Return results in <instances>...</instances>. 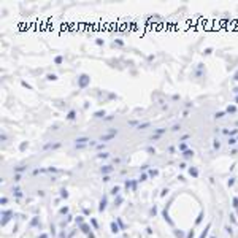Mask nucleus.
Returning a JSON list of instances; mask_svg holds the SVG:
<instances>
[{"label":"nucleus","instance_id":"nucleus-1","mask_svg":"<svg viewBox=\"0 0 238 238\" xmlns=\"http://www.w3.org/2000/svg\"><path fill=\"white\" fill-rule=\"evenodd\" d=\"M86 83H88V76H81V83H79V84H81V86H84Z\"/></svg>","mask_w":238,"mask_h":238},{"label":"nucleus","instance_id":"nucleus-2","mask_svg":"<svg viewBox=\"0 0 238 238\" xmlns=\"http://www.w3.org/2000/svg\"><path fill=\"white\" fill-rule=\"evenodd\" d=\"M105 206H106V199L102 200V203H100V209H105Z\"/></svg>","mask_w":238,"mask_h":238},{"label":"nucleus","instance_id":"nucleus-3","mask_svg":"<svg viewBox=\"0 0 238 238\" xmlns=\"http://www.w3.org/2000/svg\"><path fill=\"white\" fill-rule=\"evenodd\" d=\"M111 229H113V232H115V233L118 232V226H116V224H111Z\"/></svg>","mask_w":238,"mask_h":238},{"label":"nucleus","instance_id":"nucleus-4","mask_svg":"<svg viewBox=\"0 0 238 238\" xmlns=\"http://www.w3.org/2000/svg\"><path fill=\"white\" fill-rule=\"evenodd\" d=\"M81 229H83V230H84V232H89V229H88V226H84V224H83V226H81Z\"/></svg>","mask_w":238,"mask_h":238},{"label":"nucleus","instance_id":"nucleus-5","mask_svg":"<svg viewBox=\"0 0 238 238\" xmlns=\"http://www.w3.org/2000/svg\"><path fill=\"white\" fill-rule=\"evenodd\" d=\"M191 175H194V176H197V170H192V168H191Z\"/></svg>","mask_w":238,"mask_h":238},{"label":"nucleus","instance_id":"nucleus-6","mask_svg":"<svg viewBox=\"0 0 238 238\" xmlns=\"http://www.w3.org/2000/svg\"><path fill=\"white\" fill-rule=\"evenodd\" d=\"M40 238H48V235H41Z\"/></svg>","mask_w":238,"mask_h":238}]
</instances>
